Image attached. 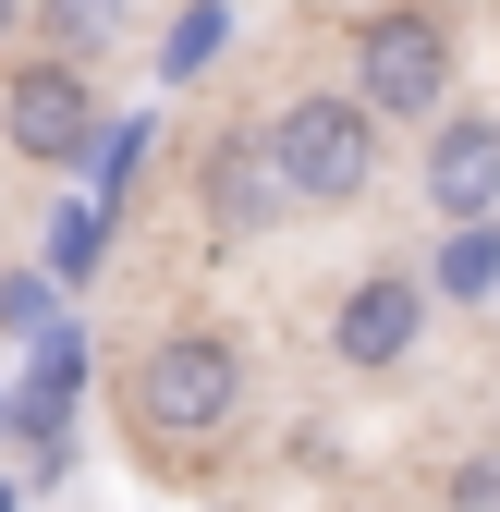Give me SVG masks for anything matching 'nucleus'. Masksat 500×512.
<instances>
[{"mask_svg":"<svg viewBox=\"0 0 500 512\" xmlns=\"http://www.w3.org/2000/svg\"><path fill=\"white\" fill-rule=\"evenodd\" d=\"M232 403H244V342L232 330H159L135 354V378H122V415L147 439H208V427H232Z\"/></svg>","mask_w":500,"mask_h":512,"instance_id":"f257e3e1","label":"nucleus"},{"mask_svg":"<svg viewBox=\"0 0 500 512\" xmlns=\"http://www.w3.org/2000/svg\"><path fill=\"white\" fill-rule=\"evenodd\" d=\"M269 159L293 183V208H354L379 183V122H366L354 86H305V98L269 110Z\"/></svg>","mask_w":500,"mask_h":512,"instance_id":"f03ea898","label":"nucleus"},{"mask_svg":"<svg viewBox=\"0 0 500 512\" xmlns=\"http://www.w3.org/2000/svg\"><path fill=\"white\" fill-rule=\"evenodd\" d=\"M354 98L366 122H440L452 110V25L440 13H415V0H391V13H366L354 25Z\"/></svg>","mask_w":500,"mask_h":512,"instance_id":"7ed1b4c3","label":"nucleus"},{"mask_svg":"<svg viewBox=\"0 0 500 512\" xmlns=\"http://www.w3.org/2000/svg\"><path fill=\"white\" fill-rule=\"evenodd\" d=\"M196 208H208V232H220V244H269V232L293 220V183H281V159H269V122H232V135L208 147Z\"/></svg>","mask_w":500,"mask_h":512,"instance_id":"20e7f679","label":"nucleus"},{"mask_svg":"<svg viewBox=\"0 0 500 512\" xmlns=\"http://www.w3.org/2000/svg\"><path fill=\"white\" fill-rule=\"evenodd\" d=\"M0 135H13L37 171H74V159H98V98H86V74H61V61H25L13 74V98H0Z\"/></svg>","mask_w":500,"mask_h":512,"instance_id":"39448f33","label":"nucleus"},{"mask_svg":"<svg viewBox=\"0 0 500 512\" xmlns=\"http://www.w3.org/2000/svg\"><path fill=\"white\" fill-rule=\"evenodd\" d=\"M415 342H427V281H415V269H366V281L342 293V317H330V354H342L354 378H391Z\"/></svg>","mask_w":500,"mask_h":512,"instance_id":"423d86ee","label":"nucleus"},{"mask_svg":"<svg viewBox=\"0 0 500 512\" xmlns=\"http://www.w3.org/2000/svg\"><path fill=\"white\" fill-rule=\"evenodd\" d=\"M427 208H440L452 232L500 220V110H440L427 122Z\"/></svg>","mask_w":500,"mask_h":512,"instance_id":"0eeeda50","label":"nucleus"},{"mask_svg":"<svg viewBox=\"0 0 500 512\" xmlns=\"http://www.w3.org/2000/svg\"><path fill=\"white\" fill-rule=\"evenodd\" d=\"M25 25H37V49L61 61V74H86V61H110V49H122L135 0H25Z\"/></svg>","mask_w":500,"mask_h":512,"instance_id":"6e6552de","label":"nucleus"},{"mask_svg":"<svg viewBox=\"0 0 500 512\" xmlns=\"http://www.w3.org/2000/svg\"><path fill=\"white\" fill-rule=\"evenodd\" d=\"M488 293H500V220L440 232V256H427V305H488Z\"/></svg>","mask_w":500,"mask_h":512,"instance_id":"1a4fd4ad","label":"nucleus"},{"mask_svg":"<svg viewBox=\"0 0 500 512\" xmlns=\"http://www.w3.org/2000/svg\"><path fill=\"white\" fill-rule=\"evenodd\" d=\"M98 232H110L98 196H86V208H61V232H49V281H86V269H98Z\"/></svg>","mask_w":500,"mask_h":512,"instance_id":"9d476101","label":"nucleus"},{"mask_svg":"<svg viewBox=\"0 0 500 512\" xmlns=\"http://www.w3.org/2000/svg\"><path fill=\"white\" fill-rule=\"evenodd\" d=\"M440 512H500V439H476V452L440 476Z\"/></svg>","mask_w":500,"mask_h":512,"instance_id":"9b49d317","label":"nucleus"},{"mask_svg":"<svg viewBox=\"0 0 500 512\" xmlns=\"http://www.w3.org/2000/svg\"><path fill=\"white\" fill-rule=\"evenodd\" d=\"M220 25H232L220 0H183V25H171V49H159V61H171V74H208V61H220Z\"/></svg>","mask_w":500,"mask_h":512,"instance_id":"f8f14e48","label":"nucleus"},{"mask_svg":"<svg viewBox=\"0 0 500 512\" xmlns=\"http://www.w3.org/2000/svg\"><path fill=\"white\" fill-rule=\"evenodd\" d=\"M13 25H25V0H0V37H13Z\"/></svg>","mask_w":500,"mask_h":512,"instance_id":"ddd939ff","label":"nucleus"},{"mask_svg":"<svg viewBox=\"0 0 500 512\" xmlns=\"http://www.w3.org/2000/svg\"><path fill=\"white\" fill-rule=\"evenodd\" d=\"M0 427H13V391H0Z\"/></svg>","mask_w":500,"mask_h":512,"instance_id":"4468645a","label":"nucleus"},{"mask_svg":"<svg viewBox=\"0 0 500 512\" xmlns=\"http://www.w3.org/2000/svg\"><path fill=\"white\" fill-rule=\"evenodd\" d=\"M0 512H13V488H0Z\"/></svg>","mask_w":500,"mask_h":512,"instance_id":"2eb2a0df","label":"nucleus"}]
</instances>
